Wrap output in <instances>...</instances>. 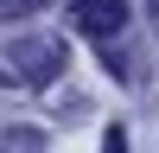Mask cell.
<instances>
[{"label": "cell", "instance_id": "7a4b0ae2", "mask_svg": "<svg viewBox=\"0 0 159 153\" xmlns=\"http://www.w3.org/2000/svg\"><path fill=\"white\" fill-rule=\"evenodd\" d=\"M70 26L83 38H115L127 26V0H76V7H70Z\"/></svg>", "mask_w": 159, "mask_h": 153}, {"label": "cell", "instance_id": "6da1fadb", "mask_svg": "<svg viewBox=\"0 0 159 153\" xmlns=\"http://www.w3.org/2000/svg\"><path fill=\"white\" fill-rule=\"evenodd\" d=\"M13 64H19V83H51V76L64 70V38H19V51H13Z\"/></svg>", "mask_w": 159, "mask_h": 153}, {"label": "cell", "instance_id": "277c9868", "mask_svg": "<svg viewBox=\"0 0 159 153\" xmlns=\"http://www.w3.org/2000/svg\"><path fill=\"white\" fill-rule=\"evenodd\" d=\"M0 19H7V13H0Z\"/></svg>", "mask_w": 159, "mask_h": 153}, {"label": "cell", "instance_id": "3957f363", "mask_svg": "<svg viewBox=\"0 0 159 153\" xmlns=\"http://www.w3.org/2000/svg\"><path fill=\"white\" fill-rule=\"evenodd\" d=\"M102 153H127V134H121V128H108V134H102Z\"/></svg>", "mask_w": 159, "mask_h": 153}]
</instances>
